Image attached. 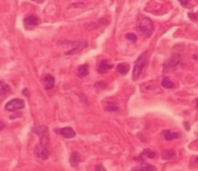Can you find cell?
<instances>
[{
    "label": "cell",
    "instance_id": "cell-1",
    "mask_svg": "<svg viewBox=\"0 0 198 171\" xmlns=\"http://www.w3.org/2000/svg\"><path fill=\"white\" fill-rule=\"evenodd\" d=\"M148 64V51H145L143 54H141V56L134 63V68H133V81H138L140 76L142 75V72L145 70L146 65Z\"/></svg>",
    "mask_w": 198,
    "mask_h": 171
},
{
    "label": "cell",
    "instance_id": "cell-2",
    "mask_svg": "<svg viewBox=\"0 0 198 171\" xmlns=\"http://www.w3.org/2000/svg\"><path fill=\"white\" fill-rule=\"evenodd\" d=\"M138 30L146 37H150L154 33V22L149 18H141L138 24Z\"/></svg>",
    "mask_w": 198,
    "mask_h": 171
},
{
    "label": "cell",
    "instance_id": "cell-3",
    "mask_svg": "<svg viewBox=\"0 0 198 171\" xmlns=\"http://www.w3.org/2000/svg\"><path fill=\"white\" fill-rule=\"evenodd\" d=\"M182 61V56L179 54H173L171 56L164 62L163 65V73H167V72H171L174 71L176 68L179 65V63Z\"/></svg>",
    "mask_w": 198,
    "mask_h": 171
},
{
    "label": "cell",
    "instance_id": "cell-4",
    "mask_svg": "<svg viewBox=\"0 0 198 171\" xmlns=\"http://www.w3.org/2000/svg\"><path fill=\"white\" fill-rule=\"evenodd\" d=\"M24 107V100L22 99H12L10 100L5 106V109L8 112H14L18 109H22Z\"/></svg>",
    "mask_w": 198,
    "mask_h": 171
},
{
    "label": "cell",
    "instance_id": "cell-5",
    "mask_svg": "<svg viewBox=\"0 0 198 171\" xmlns=\"http://www.w3.org/2000/svg\"><path fill=\"white\" fill-rule=\"evenodd\" d=\"M34 154L39 160L46 161V160H48L49 155H50V149H49V147H44V146L37 144V146L35 147Z\"/></svg>",
    "mask_w": 198,
    "mask_h": 171
},
{
    "label": "cell",
    "instance_id": "cell-6",
    "mask_svg": "<svg viewBox=\"0 0 198 171\" xmlns=\"http://www.w3.org/2000/svg\"><path fill=\"white\" fill-rule=\"evenodd\" d=\"M24 24L28 29H32L33 27L40 24V19L36 15H27L24 19Z\"/></svg>",
    "mask_w": 198,
    "mask_h": 171
},
{
    "label": "cell",
    "instance_id": "cell-7",
    "mask_svg": "<svg viewBox=\"0 0 198 171\" xmlns=\"http://www.w3.org/2000/svg\"><path fill=\"white\" fill-rule=\"evenodd\" d=\"M55 132L57 134H59V135L64 136L65 138H73L76 136V132H75L71 127H64V128L55 129Z\"/></svg>",
    "mask_w": 198,
    "mask_h": 171
},
{
    "label": "cell",
    "instance_id": "cell-8",
    "mask_svg": "<svg viewBox=\"0 0 198 171\" xmlns=\"http://www.w3.org/2000/svg\"><path fill=\"white\" fill-rule=\"evenodd\" d=\"M86 47H87V42H85V41H78V42L75 43V47H73L71 50L65 52V55H75V54H78V52H81L83 49H85Z\"/></svg>",
    "mask_w": 198,
    "mask_h": 171
},
{
    "label": "cell",
    "instance_id": "cell-9",
    "mask_svg": "<svg viewBox=\"0 0 198 171\" xmlns=\"http://www.w3.org/2000/svg\"><path fill=\"white\" fill-rule=\"evenodd\" d=\"M69 162H70V165L73 166V168H77L78 164L82 162V155L78 151H73L71 155H70V158H69Z\"/></svg>",
    "mask_w": 198,
    "mask_h": 171
},
{
    "label": "cell",
    "instance_id": "cell-10",
    "mask_svg": "<svg viewBox=\"0 0 198 171\" xmlns=\"http://www.w3.org/2000/svg\"><path fill=\"white\" fill-rule=\"evenodd\" d=\"M42 81H43L44 84V89L47 91L51 90L55 86V78L51 75H44L43 78H42Z\"/></svg>",
    "mask_w": 198,
    "mask_h": 171
},
{
    "label": "cell",
    "instance_id": "cell-11",
    "mask_svg": "<svg viewBox=\"0 0 198 171\" xmlns=\"http://www.w3.org/2000/svg\"><path fill=\"white\" fill-rule=\"evenodd\" d=\"M113 68V65H112L111 63L108 62L107 59H104V61H102V62L98 64V72L99 73H105L106 71H108L110 69H112Z\"/></svg>",
    "mask_w": 198,
    "mask_h": 171
},
{
    "label": "cell",
    "instance_id": "cell-12",
    "mask_svg": "<svg viewBox=\"0 0 198 171\" xmlns=\"http://www.w3.org/2000/svg\"><path fill=\"white\" fill-rule=\"evenodd\" d=\"M162 135H163V138H165V140H168V141H173V140H176V138H181V134L179 133H173L169 129L163 130Z\"/></svg>",
    "mask_w": 198,
    "mask_h": 171
},
{
    "label": "cell",
    "instance_id": "cell-13",
    "mask_svg": "<svg viewBox=\"0 0 198 171\" xmlns=\"http://www.w3.org/2000/svg\"><path fill=\"white\" fill-rule=\"evenodd\" d=\"M12 89L8 84H6L5 81H0V95H8L11 94Z\"/></svg>",
    "mask_w": 198,
    "mask_h": 171
},
{
    "label": "cell",
    "instance_id": "cell-14",
    "mask_svg": "<svg viewBox=\"0 0 198 171\" xmlns=\"http://www.w3.org/2000/svg\"><path fill=\"white\" fill-rule=\"evenodd\" d=\"M108 24L107 21L104 22V19H100L99 21H97V22H90V24H87L85 27H86L89 30H91V29H97V28H99V27H102L103 24Z\"/></svg>",
    "mask_w": 198,
    "mask_h": 171
},
{
    "label": "cell",
    "instance_id": "cell-15",
    "mask_svg": "<svg viewBox=\"0 0 198 171\" xmlns=\"http://www.w3.org/2000/svg\"><path fill=\"white\" fill-rule=\"evenodd\" d=\"M89 65L87 64H82V65H79V68H78V76L81 77V78H83V77H86L87 75H89Z\"/></svg>",
    "mask_w": 198,
    "mask_h": 171
},
{
    "label": "cell",
    "instance_id": "cell-16",
    "mask_svg": "<svg viewBox=\"0 0 198 171\" xmlns=\"http://www.w3.org/2000/svg\"><path fill=\"white\" fill-rule=\"evenodd\" d=\"M117 70H118V72L121 73V75H127L128 71H130V65L126 64V63H121V64H119V65L117 67Z\"/></svg>",
    "mask_w": 198,
    "mask_h": 171
},
{
    "label": "cell",
    "instance_id": "cell-17",
    "mask_svg": "<svg viewBox=\"0 0 198 171\" xmlns=\"http://www.w3.org/2000/svg\"><path fill=\"white\" fill-rule=\"evenodd\" d=\"M161 85L163 86L164 89H174L175 87V84L170 81L169 78H163V81H162V83H161Z\"/></svg>",
    "mask_w": 198,
    "mask_h": 171
},
{
    "label": "cell",
    "instance_id": "cell-18",
    "mask_svg": "<svg viewBox=\"0 0 198 171\" xmlns=\"http://www.w3.org/2000/svg\"><path fill=\"white\" fill-rule=\"evenodd\" d=\"M105 109H106L107 112H118V111H119V107H118L116 104H113V103H107V104L105 105Z\"/></svg>",
    "mask_w": 198,
    "mask_h": 171
},
{
    "label": "cell",
    "instance_id": "cell-19",
    "mask_svg": "<svg viewBox=\"0 0 198 171\" xmlns=\"http://www.w3.org/2000/svg\"><path fill=\"white\" fill-rule=\"evenodd\" d=\"M176 156V152L174 151V150H169V151H165L163 154V160H165V161H168V160H173L174 157Z\"/></svg>",
    "mask_w": 198,
    "mask_h": 171
},
{
    "label": "cell",
    "instance_id": "cell-20",
    "mask_svg": "<svg viewBox=\"0 0 198 171\" xmlns=\"http://www.w3.org/2000/svg\"><path fill=\"white\" fill-rule=\"evenodd\" d=\"M141 163H142V165H141V166L143 168V170H145V171H156V170H157V169H156L154 165L147 164V163H146V162H143L142 160H141Z\"/></svg>",
    "mask_w": 198,
    "mask_h": 171
},
{
    "label": "cell",
    "instance_id": "cell-21",
    "mask_svg": "<svg viewBox=\"0 0 198 171\" xmlns=\"http://www.w3.org/2000/svg\"><path fill=\"white\" fill-rule=\"evenodd\" d=\"M142 155H146L148 158H155V157H156V152L152 151V150H149V149H145L143 152H142Z\"/></svg>",
    "mask_w": 198,
    "mask_h": 171
},
{
    "label": "cell",
    "instance_id": "cell-22",
    "mask_svg": "<svg viewBox=\"0 0 198 171\" xmlns=\"http://www.w3.org/2000/svg\"><path fill=\"white\" fill-rule=\"evenodd\" d=\"M126 38H127L128 41H132V42H136V41H138V36H136L135 34H133V33L126 34Z\"/></svg>",
    "mask_w": 198,
    "mask_h": 171
},
{
    "label": "cell",
    "instance_id": "cell-23",
    "mask_svg": "<svg viewBox=\"0 0 198 171\" xmlns=\"http://www.w3.org/2000/svg\"><path fill=\"white\" fill-rule=\"evenodd\" d=\"M106 83L105 81H98V83H96L95 84V87H97V89H104V87H106Z\"/></svg>",
    "mask_w": 198,
    "mask_h": 171
},
{
    "label": "cell",
    "instance_id": "cell-24",
    "mask_svg": "<svg viewBox=\"0 0 198 171\" xmlns=\"http://www.w3.org/2000/svg\"><path fill=\"white\" fill-rule=\"evenodd\" d=\"M95 171H107L105 169V166L103 165V164H98V165L95 166Z\"/></svg>",
    "mask_w": 198,
    "mask_h": 171
},
{
    "label": "cell",
    "instance_id": "cell-25",
    "mask_svg": "<svg viewBox=\"0 0 198 171\" xmlns=\"http://www.w3.org/2000/svg\"><path fill=\"white\" fill-rule=\"evenodd\" d=\"M179 2H181V5L182 6H187L188 5V2H189V0H178Z\"/></svg>",
    "mask_w": 198,
    "mask_h": 171
},
{
    "label": "cell",
    "instance_id": "cell-26",
    "mask_svg": "<svg viewBox=\"0 0 198 171\" xmlns=\"http://www.w3.org/2000/svg\"><path fill=\"white\" fill-rule=\"evenodd\" d=\"M132 171H145V170H143V168H142V166H135V168H134Z\"/></svg>",
    "mask_w": 198,
    "mask_h": 171
},
{
    "label": "cell",
    "instance_id": "cell-27",
    "mask_svg": "<svg viewBox=\"0 0 198 171\" xmlns=\"http://www.w3.org/2000/svg\"><path fill=\"white\" fill-rule=\"evenodd\" d=\"M22 94L26 95V97H29V91L27 90V89H24V90H22Z\"/></svg>",
    "mask_w": 198,
    "mask_h": 171
},
{
    "label": "cell",
    "instance_id": "cell-28",
    "mask_svg": "<svg viewBox=\"0 0 198 171\" xmlns=\"http://www.w3.org/2000/svg\"><path fill=\"white\" fill-rule=\"evenodd\" d=\"M4 127H5V124H4V122L0 120V130H2V129H4Z\"/></svg>",
    "mask_w": 198,
    "mask_h": 171
},
{
    "label": "cell",
    "instance_id": "cell-29",
    "mask_svg": "<svg viewBox=\"0 0 198 171\" xmlns=\"http://www.w3.org/2000/svg\"><path fill=\"white\" fill-rule=\"evenodd\" d=\"M73 6H76V7H83V6H84V4H73Z\"/></svg>",
    "mask_w": 198,
    "mask_h": 171
},
{
    "label": "cell",
    "instance_id": "cell-30",
    "mask_svg": "<svg viewBox=\"0 0 198 171\" xmlns=\"http://www.w3.org/2000/svg\"><path fill=\"white\" fill-rule=\"evenodd\" d=\"M184 127H185V128H190V126H189V125L188 124H184Z\"/></svg>",
    "mask_w": 198,
    "mask_h": 171
},
{
    "label": "cell",
    "instance_id": "cell-31",
    "mask_svg": "<svg viewBox=\"0 0 198 171\" xmlns=\"http://www.w3.org/2000/svg\"><path fill=\"white\" fill-rule=\"evenodd\" d=\"M196 107H197V108H198V99L196 100Z\"/></svg>",
    "mask_w": 198,
    "mask_h": 171
},
{
    "label": "cell",
    "instance_id": "cell-32",
    "mask_svg": "<svg viewBox=\"0 0 198 171\" xmlns=\"http://www.w3.org/2000/svg\"><path fill=\"white\" fill-rule=\"evenodd\" d=\"M196 162H197V163H198V156L196 157Z\"/></svg>",
    "mask_w": 198,
    "mask_h": 171
}]
</instances>
